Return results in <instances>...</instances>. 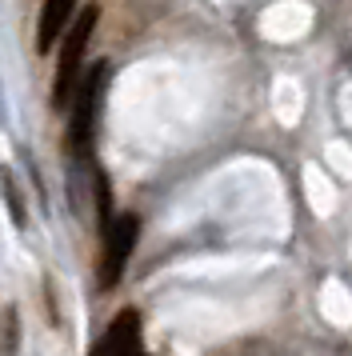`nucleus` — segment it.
<instances>
[{
	"instance_id": "nucleus-1",
	"label": "nucleus",
	"mask_w": 352,
	"mask_h": 356,
	"mask_svg": "<svg viewBox=\"0 0 352 356\" xmlns=\"http://www.w3.org/2000/svg\"><path fill=\"white\" fill-rule=\"evenodd\" d=\"M96 20H100V8L88 4L84 13H80L72 24H68V33H64V44H61V65H56V81H52V104L64 108L68 100L77 97L80 88V65H84V49H88V40H93V29Z\"/></svg>"
},
{
	"instance_id": "nucleus-2",
	"label": "nucleus",
	"mask_w": 352,
	"mask_h": 356,
	"mask_svg": "<svg viewBox=\"0 0 352 356\" xmlns=\"http://www.w3.org/2000/svg\"><path fill=\"white\" fill-rule=\"evenodd\" d=\"M104 76L109 68L96 65L77 88V100H72V120H68V148L84 156L93 148V132H96V108H100V97H104Z\"/></svg>"
},
{
	"instance_id": "nucleus-3",
	"label": "nucleus",
	"mask_w": 352,
	"mask_h": 356,
	"mask_svg": "<svg viewBox=\"0 0 352 356\" xmlns=\"http://www.w3.org/2000/svg\"><path fill=\"white\" fill-rule=\"evenodd\" d=\"M136 236H141V220L125 212V216H116L104 225V257H100V289L109 292L120 284V276L128 268V257H132V248H136Z\"/></svg>"
},
{
	"instance_id": "nucleus-4",
	"label": "nucleus",
	"mask_w": 352,
	"mask_h": 356,
	"mask_svg": "<svg viewBox=\"0 0 352 356\" xmlns=\"http://www.w3.org/2000/svg\"><path fill=\"white\" fill-rule=\"evenodd\" d=\"M93 356H148L144 344H141V316H136L132 308H125V312L109 324V332L96 344Z\"/></svg>"
},
{
	"instance_id": "nucleus-5",
	"label": "nucleus",
	"mask_w": 352,
	"mask_h": 356,
	"mask_svg": "<svg viewBox=\"0 0 352 356\" xmlns=\"http://www.w3.org/2000/svg\"><path fill=\"white\" fill-rule=\"evenodd\" d=\"M72 8H77V0H45V8H40V29H36V49L40 52H52L56 36L68 33Z\"/></svg>"
}]
</instances>
